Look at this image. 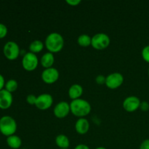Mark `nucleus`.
I'll list each match as a JSON object with an SVG mask.
<instances>
[{
  "instance_id": "1",
  "label": "nucleus",
  "mask_w": 149,
  "mask_h": 149,
  "mask_svg": "<svg viewBox=\"0 0 149 149\" xmlns=\"http://www.w3.org/2000/svg\"><path fill=\"white\" fill-rule=\"evenodd\" d=\"M71 112L79 118H83L88 115L91 111V106L87 100L79 98L74 100L70 103Z\"/></svg>"
},
{
  "instance_id": "2",
  "label": "nucleus",
  "mask_w": 149,
  "mask_h": 149,
  "mask_svg": "<svg viewBox=\"0 0 149 149\" xmlns=\"http://www.w3.org/2000/svg\"><path fill=\"white\" fill-rule=\"evenodd\" d=\"M45 46L49 52L56 53L62 50L64 46V39L62 35L54 32L47 36L45 39Z\"/></svg>"
},
{
  "instance_id": "3",
  "label": "nucleus",
  "mask_w": 149,
  "mask_h": 149,
  "mask_svg": "<svg viewBox=\"0 0 149 149\" xmlns=\"http://www.w3.org/2000/svg\"><path fill=\"white\" fill-rule=\"evenodd\" d=\"M17 130V123L13 117L4 116L0 119V132L9 137L13 135Z\"/></svg>"
},
{
  "instance_id": "4",
  "label": "nucleus",
  "mask_w": 149,
  "mask_h": 149,
  "mask_svg": "<svg viewBox=\"0 0 149 149\" xmlns=\"http://www.w3.org/2000/svg\"><path fill=\"white\" fill-rule=\"evenodd\" d=\"M110 37L104 33H98L92 37L91 45L96 49H104L110 45Z\"/></svg>"
},
{
  "instance_id": "5",
  "label": "nucleus",
  "mask_w": 149,
  "mask_h": 149,
  "mask_svg": "<svg viewBox=\"0 0 149 149\" xmlns=\"http://www.w3.org/2000/svg\"><path fill=\"white\" fill-rule=\"evenodd\" d=\"M3 52L7 59L13 61L18 58L20 55V48L16 42L10 41L4 45Z\"/></svg>"
},
{
  "instance_id": "6",
  "label": "nucleus",
  "mask_w": 149,
  "mask_h": 149,
  "mask_svg": "<svg viewBox=\"0 0 149 149\" xmlns=\"http://www.w3.org/2000/svg\"><path fill=\"white\" fill-rule=\"evenodd\" d=\"M39 60L36 54L32 52H27L25 54L22 60V65L23 68L28 71H33L37 68Z\"/></svg>"
},
{
  "instance_id": "7",
  "label": "nucleus",
  "mask_w": 149,
  "mask_h": 149,
  "mask_svg": "<svg viewBox=\"0 0 149 149\" xmlns=\"http://www.w3.org/2000/svg\"><path fill=\"white\" fill-rule=\"evenodd\" d=\"M124 82V77L120 73H113L106 77V85L111 90L120 87Z\"/></svg>"
},
{
  "instance_id": "8",
  "label": "nucleus",
  "mask_w": 149,
  "mask_h": 149,
  "mask_svg": "<svg viewBox=\"0 0 149 149\" xmlns=\"http://www.w3.org/2000/svg\"><path fill=\"white\" fill-rule=\"evenodd\" d=\"M59 78V72L55 68H45L42 73V79L46 84H51L56 82Z\"/></svg>"
},
{
  "instance_id": "9",
  "label": "nucleus",
  "mask_w": 149,
  "mask_h": 149,
  "mask_svg": "<svg viewBox=\"0 0 149 149\" xmlns=\"http://www.w3.org/2000/svg\"><path fill=\"white\" fill-rule=\"evenodd\" d=\"M53 103L52 95L47 93H44L37 97L35 106L40 110H47L49 109Z\"/></svg>"
},
{
  "instance_id": "10",
  "label": "nucleus",
  "mask_w": 149,
  "mask_h": 149,
  "mask_svg": "<svg viewBox=\"0 0 149 149\" xmlns=\"http://www.w3.org/2000/svg\"><path fill=\"white\" fill-rule=\"evenodd\" d=\"M141 100L136 96L126 97L123 102V108L127 112H134L138 110L141 106Z\"/></svg>"
},
{
  "instance_id": "11",
  "label": "nucleus",
  "mask_w": 149,
  "mask_h": 149,
  "mask_svg": "<svg viewBox=\"0 0 149 149\" xmlns=\"http://www.w3.org/2000/svg\"><path fill=\"white\" fill-rule=\"evenodd\" d=\"M71 111L70 104L65 101H61L58 103L54 108V114L58 119H63L66 117Z\"/></svg>"
},
{
  "instance_id": "12",
  "label": "nucleus",
  "mask_w": 149,
  "mask_h": 149,
  "mask_svg": "<svg viewBox=\"0 0 149 149\" xmlns=\"http://www.w3.org/2000/svg\"><path fill=\"white\" fill-rule=\"evenodd\" d=\"M13 95L12 93L3 89L0 91V109H7L11 106L13 103Z\"/></svg>"
},
{
  "instance_id": "13",
  "label": "nucleus",
  "mask_w": 149,
  "mask_h": 149,
  "mask_svg": "<svg viewBox=\"0 0 149 149\" xmlns=\"http://www.w3.org/2000/svg\"><path fill=\"white\" fill-rule=\"evenodd\" d=\"M90 129V124L88 120L85 118H79L75 124V130L77 133L84 135L88 132Z\"/></svg>"
},
{
  "instance_id": "14",
  "label": "nucleus",
  "mask_w": 149,
  "mask_h": 149,
  "mask_svg": "<svg viewBox=\"0 0 149 149\" xmlns=\"http://www.w3.org/2000/svg\"><path fill=\"white\" fill-rule=\"evenodd\" d=\"M83 94V88L81 85L78 84H73L71 86L68 90V96L72 100L80 98Z\"/></svg>"
},
{
  "instance_id": "15",
  "label": "nucleus",
  "mask_w": 149,
  "mask_h": 149,
  "mask_svg": "<svg viewBox=\"0 0 149 149\" xmlns=\"http://www.w3.org/2000/svg\"><path fill=\"white\" fill-rule=\"evenodd\" d=\"M40 62L44 68H52V65H53L54 62H55V58H54L53 54L49 52H46V53L42 55Z\"/></svg>"
},
{
  "instance_id": "16",
  "label": "nucleus",
  "mask_w": 149,
  "mask_h": 149,
  "mask_svg": "<svg viewBox=\"0 0 149 149\" xmlns=\"http://www.w3.org/2000/svg\"><path fill=\"white\" fill-rule=\"evenodd\" d=\"M55 143L61 149H66L69 147V139L65 135H59L55 138Z\"/></svg>"
},
{
  "instance_id": "17",
  "label": "nucleus",
  "mask_w": 149,
  "mask_h": 149,
  "mask_svg": "<svg viewBox=\"0 0 149 149\" xmlns=\"http://www.w3.org/2000/svg\"><path fill=\"white\" fill-rule=\"evenodd\" d=\"M7 143L10 148L13 149H17L20 148L22 145V141L17 135H11L7 137Z\"/></svg>"
},
{
  "instance_id": "18",
  "label": "nucleus",
  "mask_w": 149,
  "mask_h": 149,
  "mask_svg": "<svg viewBox=\"0 0 149 149\" xmlns=\"http://www.w3.org/2000/svg\"><path fill=\"white\" fill-rule=\"evenodd\" d=\"M43 48L44 44L39 40L33 41V42H32L31 43L30 46H29V49H30L31 52L34 54L40 52L43 49Z\"/></svg>"
},
{
  "instance_id": "19",
  "label": "nucleus",
  "mask_w": 149,
  "mask_h": 149,
  "mask_svg": "<svg viewBox=\"0 0 149 149\" xmlns=\"http://www.w3.org/2000/svg\"><path fill=\"white\" fill-rule=\"evenodd\" d=\"M77 42H78L79 45H80L81 47H87L91 45L92 38L87 34H81L78 37Z\"/></svg>"
},
{
  "instance_id": "20",
  "label": "nucleus",
  "mask_w": 149,
  "mask_h": 149,
  "mask_svg": "<svg viewBox=\"0 0 149 149\" xmlns=\"http://www.w3.org/2000/svg\"><path fill=\"white\" fill-rule=\"evenodd\" d=\"M17 88V82L15 79H10L7 81L5 84V90L9 91L10 93L15 91Z\"/></svg>"
},
{
  "instance_id": "21",
  "label": "nucleus",
  "mask_w": 149,
  "mask_h": 149,
  "mask_svg": "<svg viewBox=\"0 0 149 149\" xmlns=\"http://www.w3.org/2000/svg\"><path fill=\"white\" fill-rule=\"evenodd\" d=\"M142 58L146 62L149 63V45H147L142 50Z\"/></svg>"
},
{
  "instance_id": "22",
  "label": "nucleus",
  "mask_w": 149,
  "mask_h": 149,
  "mask_svg": "<svg viewBox=\"0 0 149 149\" xmlns=\"http://www.w3.org/2000/svg\"><path fill=\"white\" fill-rule=\"evenodd\" d=\"M7 33V28L5 25L0 23V39L5 37Z\"/></svg>"
},
{
  "instance_id": "23",
  "label": "nucleus",
  "mask_w": 149,
  "mask_h": 149,
  "mask_svg": "<svg viewBox=\"0 0 149 149\" xmlns=\"http://www.w3.org/2000/svg\"><path fill=\"white\" fill-rule=\"evenodd\" d=\"M36 98L37 97L34 95H29L26 97V101L30 105H35L36 104Z\"/></svg>"
},
{
  "instance_id": "24",
  "label": "nucleus",
  "mask_w": 149,
  "mask_h": 149,
  "mask_svg": "<svg viewBox=\"0 0 149 149\" xmlns=\"http://www.w3.org/2000/svg\"><path fill=\"white\" fill-rule=\"evenodd\" d=\"M140 109L142 111H148L149 110V103L146 101L141 102V106H140Z\"/></svg>"
},
{
  "instance_id": "25",
  "label": "nucleus",
  "mask_w": 149,
  "mask_h": 149,
  "mask_svg": "<svg viewBox=\"0 0 149 149\" xmlns=\"http://www.w3.org/2000/svg\"><path fill=\"white\" fill-rule=\"evenodd\" d=\"M95 81L98 84H106V77H103V75H99L96 77Z\"/></svg>"
},
{
  "instance_id": "26",
  "label": "nucleus",
  "mask_w": 149,
  "mask_h": 149,
  "mask_svg": "<svg viewBox=\"0 0 149 149\" xmlns=\"http://www.w3.org/2000/svg\"><path fill=\"white\" fill-rule=\"evenodd\" d=\"M139 149H149V139H146L141 143Z\"/></svg>"
},
{
  "instance_id": "27",
  "label": "nucleus",
  "mask_w": 149,
  "mask_h": 149,
  "mask_svg": "<svg viewBox=\"0 0 149 149\" xmlns=\"http://www.w3.org/2000/svg\"><path fill=\"white\" fill-rule=\"evenodd\" d=\"M66 2L71 6H77L81 3L80 0H67Z\"/></svg>"
},
{
  "instance_id": "28",
  "label": "nucleus",
  "mask_w": 149,
  "mask_h": 149,
  "mask_svg": "<svg viewBox=\"0 0 149 149\" xmlns=\"http://www.w3.org/2000/svg\"><path fill=\"white\" fill-rule=\"evenodd\" d=\"M4 85V79L1 74H0V91L3 90V87Z\"/></svg>"
},
{
  "instance_id": "29",
  "label": "nucleus",
  "mask_w": 149,
  "mask_h": 149,
  "mask_svg": "<svg viewBox=\"0 0 149 149\" xmlns=\"http://www.w3.org/2000/svg\"><path fill=\"white\" fill-rule=\"evenodd\" d=\"M74 149H90L87 146L84 145V144H79V145L77 146Z\"/></svg>"
},
{
  "instance_id": "30",
  "label": "nucleus",
  "mask_w": 149,
  "mask_h": 149,
  "mask_svg": "<svg viewBox=\"0 0 149 149\" xmlns=\"http://www.w3.org/2000/svg\"><path fill=\"white\" fill-rule=\"evenodd\" d=\"M95 149H106V148H104V147H97V148H96Z\"/></svg>"
},
{
  "instance_id": "31",
  "label": "nucleus",
  "mask_w": 149,
  "mask_h": 149,
  "mask_svg": "<svg viewBox=\"0 0 149 149\" xmlns=\"http://www.w3.org/2000/svg\"><path fill=\"white\" fill-rule=\"evenodd\" d=\"M148 76H149V68H148Z\"/></svg>"
},
{
  "instance_id": "32",
  "label": "nucleus",
  "mask_w": 149,
  "mask_h": 149,
  "mask_svg": "<svg viewBox=\"0 0 149 149\" xmlns=\"http://www.w3.org/2000/svg\"><path fill=\"white\" fill-rule=\"evenodd\" d=\"M23 149H26V148H23Z\"/></svg>"
},
{
  "instance_id": "33",
  "label": "nucleus",
  "mask_w": 149,
  "mask_h": 149,
  "mask_svg": "<svg viewBox=\"0 0 149 149\" xmlns=\"http://www.w3.org/2000/svg\"><path fill=\"white\" fill-rule=\"evenodd\" d=\"M60 149H61V148H60ZM66 149H68V148H66Z\"/></svg>"
}]
</instances>
